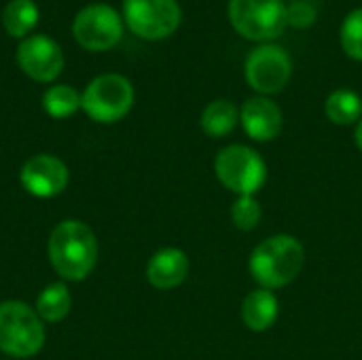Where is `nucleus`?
I'll return each mask as SVG.
<instances>
[{"mask_svg":"<svg viewBox=\"0 0 362 360\" xmlns=\"http://www.w3.org/2000/svg\"><path fill=\"white\" fill-rule=\"evenodd\" d=\"M42 108L55 119L72 117L81 108V95L70 85H55L42 95Z\"/></svg>","mask_w":362,"mask_h":360,"instance_id":"nucleus-19","label":"nucleus"},{"mask_svg":"<svg viewBox=\"0 0 362 360\" xmlns=\"http://www.w3.org/2000/svg\"><path fill=\"white\" fill-rule=\"evenodd\" d=\"M214 172L223 187L238 195H257L267 180V166L263 157L244 144H229L218 151Z\"/></svg>","mask_w":362,"mask_h":360,"instance_id":"nucleus-4","label":"nucleus"},{"mask_svg":"<svg viewBox=\"0 0 362 360\" xmlns=\"http://www.w3.org/2000/svg\"><path fill=\"white\" fill-rule=\"evenodd\" d=\"M72 32L81 47L89 51H108L121 40L123 23L112 6L89 4L76 15Z\"/></svg>","mask_w":362,"mask_h":360,"instance_id":"nucleus-9","label":"nucleus"},{"mask_svg":"<svg viewBox=\"0 0 362 360\" xmlns=\"http://www.w3.org/2000/svg\"><path fill=\"white\" fill-rule=\"evenodd\" d=\"M240 123L255 142H272L282 132V110L267 95H255L244 102Z\"/></svg>","mask_w":362,"mask_h":360,"instance_id":"nucleus-12","label":"nucleus"},{"mask_svg":"<svg viewBox=\"0 0 362 360\" xmlns=\"http://www.w3.org/2000/svg\"><path fill=\"white\" fill-rule=\"evenodd\" d=\"M17 62L30 79L49 83L59 76L64 68V53L53 38L38 34L25 38L17 47Z\"/></svg>","mask_w":362,"mask_h":360,"instance_id":"nucleus-10","label":"nucleus"},{"mask_svg":"<svg viewBox=\"0 0 362 360\" xmlns=\"http://www.w3.org/2000/svg\"><path fill=\"white\" fill-rule=\"evenodd\" d=\"M134 104V87L121 74H102L93 79L81 95V106L98 123L123 119Z\"/></svg>","mask_w":362,"mask_h":360,"instance_id":"nucleus-6","label":"nucleus"},{"mask_svg":"<svg viewBox=\"0 0 362 360\" xmlns=\"http://www.w3.org/2000/svg\"><path fill=\"white\" fill-rule=\"evenodd\" d=\"M354 140H356V146L362 153V119L356 123V132H354Z\"/></svg>","mask_w":362,"mask_h":360,"instance_id":"nucleus-23","label":"nucleus"},{"mask_svg":"<svg viewBox=\"0 0 362 360\" xmlns=\"http://www.w3.org/2000/svg\"><path fill=\"white\" fill-rule=\"evenodd\" d=\"M49 261L57 276L70 282L85 280L98 261V240L81 221H64L49 236Z\"/></svg>","mask_w":362,"mask_h":360,"instance_id":"nucleus-2","label":"nucleus"},{"mask_svg":"<svg viewBox=\"0 0 362 360\" xmlns=\"http://www.w3.org/2000/svg\"><path fill=\"white\" fill-rule=\"evenodd\" d=\"M286 19L295 28H308L310 23L316 21V11L308 2L299 0V2H293L291 6H286Z\"/></svg>","mask_w":362,"mask_h":360,"instance_id":"nucleus-22","label":"nucleus"},{"mask_svg":"<svg viewBox=\"0 0 362 360\" xmlns=\"http://www.w3.org/2000/svg\"><path fill=\"white\" fill-rule=\"evenodd\" d=\"M189 267V257L180 248H161L151 257L146 278L157 291H172L187 280Z\"/></svg>","mask_w":362,"mask_h":360,"instance_id":"nucleus-13","label":"nucleus"},{"mask_svg":"<svg viewBox=\"0 0 362 360\" xmlns=\"http://www.w3.org/2000/svg\"><path fill=\"white\" fill-rule=\"evenodd\" d=\"M229 21L248 40H274L288 23L286 4L282 0H229Z\"/></svg>","mask_w":362,"mask_h":360,"instance_id":"nucleus-5","label":"nucleus"},{"mask_svg":"<svg viewBox=\"0 0 362 360\" xmlns=\"http://www.w3.org/2000/svg\"><path fill=\"white\" fill-rule=\"evenodd\" d=\"M305 248L303 244L288 233L269 236L250 252L248 269L259 289L276 291L288 286L303 269Z\"/></svg>","mask_w":362,"mask_h":360,"instance_id":"nucleus-1","label":"nucleus"},{"mask_svg":"<svg viewBox=\"0 0 362 360\" xmlns=\"http://www.w3.org/2000/svg\"><path fill=\"white\" fill-rule=\"evenodd\" d=\"M325 112L335 125H352L362 119V98L352 89H335L327 102Z\"/></svg>","mask_w":362,"mask_h":360,"instance_id":"nucleus-16","label":"nucleus"},{"mask_svg":"<svg viewBox=\"0 0 362 360\" xmlns=\"http://www.w3.org/2000/svg\"><path fill=\"white\" fill-rule=\"evenodd\" d=\"M240 121V110L229 100H214L202 112V129L210 138H225L235 129Z\"/></svg>","mask_w":362,"mask_h":360,"instance_id":"nucleus-15","label":"nucleus"},{"mask_svg":"<svg viewBox=\"0 0 362 360\" xmlns=\"http://www.w3.org/2000/svg\"><path fill=\"white\" fill-rule=\"evenodd\" d=\"M246 81L259 95H274L282 91L293 74L291 55L278 45H259L250 51L246 66Z\"/></svg>","mask_w":362,"mask_h":360,"instance_id":"nucleus-8","label":"nucleus"},{"mask_svg":"<svg viewBox=\"0 0 362 360\" xmlns=\"http://www.w3.org/2000/svg\"><path fill=\"white\" fill-rule=\"evenodd\" d=\"M240 314H242V323L246 325V329L255 333H263L272 329L274 323L278 320V314H280L278 297L274 295V291L255 289L244 297Z\"/></svg>","mask_w":362,"mask_h":360,"instance_id":"nucleus-14","label":"nucleus"},{"mask_svg":"<svg viewBox=\"0 0 362 360\" xmlns=\"http://www.w3.org/2000/svg\"><path fill=\"white\" fill-rule=\"evenodd\" d=\"M19 180L34 197H55L68 185V168L53 155H34L23 163Z\"/></svg>","mask_w":362,"mask_h":360,"instance_id":"nucleus-11","label":"nucleus"},{"mask_svg":"<svg viewBox=\"0 0 362 360\" xmlns=\"http://www.w3.org/2000/svg\"><path fill=\"white\" fill-rule=\"evenodd\" d=\"M123 15L127 28L146 40H159L180 25V4L176 0H125Z\"/></svg>","mask_w":362,"mask_h":360,"instance_id":"nucleus-7","label":"nucleus"},{"mask_svg":"<svg viewBox=\"0 0 362 360\" xmlns=\"http://www.w3.org/2000/svg\"><path fill=\"white\" fill-rule=\"evenodd\" d=\"M72 306L70 293L66 289V284H49L47 289H42V293L36 299V314L42 323H59L68 316Z\"/></svg>","mask_w":362,"mask_h":360,"instance_id":"nucleus-17","label":"nucleus"},{"mask_svg":"<svg viewBox=\"0 0 362 360\" xmlns=\"http://www.w3.org/2000/svg\"><path fill=\"white\" fill-rule=\"evenodd\" d=\"M339 40L348 57L362 62V6L346 15L339 30Z\"/></svg>","mask_w":362,"mask_h":360,"instance_id":"nucleus-20","label":"nucleus"},{"mask_svg":"<svg viewBox=\"0 0 362 360\" xmlns=\"http://www.w3.org/2000/svg\"><path fill=\"white\" fill-rule=\"evenodd\" d=\"M45 344V325L23 301L0 303V350L13 359H30Z\"/></svg>","mask_w":362,"mask_h":360,"instance_id":"nucleus-3","label":"nucleus"},{"mask_svg":"<svg viewBox=\"0 0 362 360\" xmlns=\"http://www.w3.org/2000/svg\"><path fill=\"white\" fill-rule=\"evenodd\" d=\"M263 216V208L257 195H238L231 206V221L240 231H252Z\"/></svg>","mask_w":362,"mask_h":360,"instance_id":"nucleus-21","label":"nucleus"},{"mask_svg":"<svg viewBox=\"0 0 362 360\" xmlns=\"http://www.w3.org/2000/svg\"><path fill=\"white\" fill-rule=\"evenodd\" d=\"M38 21V8L32 0H11L4 6L2 23L11 36H25Z\"/></svg>","mask_w":362,"mask_h":360,"instance_id":"nucleus-18","label":"nucleus"}]
</instances>
